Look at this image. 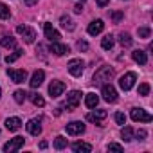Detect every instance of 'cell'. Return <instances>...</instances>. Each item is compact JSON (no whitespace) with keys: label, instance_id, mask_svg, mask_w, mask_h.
<instances>
[{"label":"cell","instance_id":"cell-1","mask_svg":"<svg viewBox=\"0 0 153 153\" xmlns=\"http://www.w3.org/2000/svg\"><path fill=\"white\" fill-rule=\"evenodd\" d=\"M112 78H114V68H110V67H101V68L94 74L92 81H94L96 85H105V83L110 81Z\"/></svg>","mask_w":153,"mask_h":153},{"label":"cell","instance_id":"cell-2","mask_svg":"<svg viewBox=\"0 0 153 153\" xmlns=\"http://www.w3.org/2000/svg\"><path fill=\"white\" fill-rule=\"evenodd\" d=\"M81 103V92H78V90H72L68 96H67V101H65V108H67V112H72V110H76L78 108V105Z\"/></svg>","mask_w":153,"mask_h":153},{"label":"cell","instance_id":"cell-3","mask_svg":"<svg viewBox=\"0 0 153 153\" xmlns=\"http://www.w3.org/2000/svg\"><path fill=\"white\" fill-rule=\"evenodd\" d=\"M135 81H137V74H135V72H126L124 76H121L119 87H121L124 92H128V90H131V87L135 85Z\"/></svg>","mask_w":153,"mask_h":153},{"label":"cell","instance_id":"cell-4","mask_svg":"<svg viewBox=\"0 0 153 153\" xmlns=\"http://www.w3.org/2000/svg\"><path fill=\"white\" fill-rule=\"evenodd\" d=\"M131 119L135 121V123H151L153 121V117H151V114H148L146 110H142V108H131Z\"/></svg>","mask_w":153,"mask_h":153},{"label":"cell","instance_id":"cell-5","mask_svg":"<svg viewBox=\"0 0 153 153\" xmlns=\"http://www.w3.org/2000/svg\"><path fill=\"white\" fill-rule=\"evenodd\" d=\"M83 67H85V63H83L81 59H78V58L70 59V61H68V65H67L68 72L74 76V78H79V76L83 74Z\"/></svg>","mask_w":153,"mask_h":153},{"label":"cell","instance_id":"cell-6","mask_svg":"<svg viewBox=\"0 0 153 153\" xmlns=\"http://www.w3.org/2000/svg\"><path fill=\"white\" fill-rule=\"evenodd\" d=\"M16 33L24 38V42H25V43H33V42H34V38H36L34 29H31L29 25H18V27H16Z\"/></svg>","mask_w":153,"mask_h":153},{"label":"cell","instance_id":"cell-7","mask_svg":"<svg viewBox=\"0 0 153 153\" xmlns=\"http://www.w3.org/2000/svg\"><path fill=\"white\" fill-rule=\"evenodd\" d=\"M101 94H103V99L106 101V103H115L117 101V90L112 87V85H103V88H101Z\"/></svg>","mask_w":153,"mask_h":153},{"label":"cell","instance_id":"cell-8","mask_svg":"<svg viewBox=\"0 0 153 153\" xmlns=\"http://www.w3.org/2000/svg\"><path fill=\"white\" fill-rule=\"evenodd\" d=\"M7 76L13 79V83H24L27 79V72L22 68V70H16V68H7Z\"/></svg>","mask_w":153,"mask_h":153},{"label":"cell","instance_id":"cell-9","mask_svg":"<svg viewBox=\"0 0 153 153\" xmlns=\"http://www.w3.org/2000/svg\"><path fill=\"white\" fill-rule=\"evenodd\" d=\"M22 146H24V137H15V139H11L9 142L4 144V151L6 153H13V151L20 149Z\"/></svg>","mask_w":153,"mask_h":153},{"label":"cell","instance_id":"cell-10","mask_svg":"<svg viewBox=\"0 0 153 153\" xmlns=\"http://www.w3.org/2000/svg\"><path fill=\"white\" fill-rule=\"evenodd\" d=\"M85 131V124L81 121H72L67 124V133L68 135H81Z\"/></svg>","mask_w":153,"mask_h":153},{"label":"cell","instance_id":"cell-11","mask_svg":"<svg viewBox=\"0 0 153 153\" xmlns=\"http://www.w3.org/2000/svg\"><path fill=\"white\" fill-rule=\"evenodd\" d=\"M43 33H45V38H47L49 42H59V38H61V34H59L51 24H43Z\"/></svg>","mask_w":153,"mask_h":153},{"label":"cell","instance_id":"cell-12","mask_svg":"<svg viewBox=\"0 0 153 153\" xmlns=\"http://www.w3.org/2000/svg\"><path fill=\"white\" fill-rule=\"evenodd\" d=\"M63 92H65V83H63V81H52V83L49 85V94H51V97H59Z\"/></svg>","mask_w":153,"mask_h":153},{"label":"cell","instance_id":"cell-13","mask_svg":"<svg viewBox=\"0 0 153 153\" xmlns=\"http://www.w3.org/2000/svg\"><path fill=\"white\" fill-rule=\"evenodd\" d=\"M106 115H108V112H106V110H96V112H90V114H87V121L99 124L103 119H106Z\"/></svg>","mask_w":153,"mask_h":153},{"label":"cell","instance_id":"cell-14","mask_svg":"<svg viewBox=\"0 0 153 153\" xmlns=\"http://www.w3.org/2000/svg\"><path fill=\"white\" fill-rule=\"evenodd\" d=\"M43 79H45V72H43V70H34L33 78H31V81H29L31 88H38V87L43 83Z\"/></svg>","mask_w":153,"mask_h":153},{"label":"cell","instance_id":"cell-15","mask_svg":"<svg viewBox=\"0 0 153 153\" xmlns=\"http://www.w3.org/2000/svg\"><path fill=\"white\" fill-rule=\"evenodd\" d=\"M103 29H105V22L97 18V20L90 22V25H88V29H87V31H88V34H90V36H96V34H99Z\"/></svg>","mask_w":153,"mask_h":153},{"label":"cell","instance_id":"cell-16","mask_svg":"<svg viewBox=\"0 0 153 153\" xmlns=\"http://www.w3.org/2000/svg\"><path fill=\"white\" fill-rule=\"evenodd\" d=\"M27 131H29L31 135L38 137V135L42 133V124H40V119H31V121L27 123Z\"/></svg>","mask_w":153,"mask_h":153},{"label":"cell","instance_id":"cell-17","mask_svg":"<svg viewBox=\"0 0 153 153\" xmlns=\"http://www.w3.org/2000/svg\"><path fill=\"white\" fill-rule=\"evenodd\" d=\"M51 52L56 54V56H63V54L68 52V47L63 45V43H59V42H52L51 43Z\"/></svg>","mask_w":153,"mask_h":153},{"label":"cell","instance_id":"cell-18","mask_svg":"<svg viewBox=\"0 0 153 153\" xmlns=\"http://www.w3.org/2000/svg\"><path fill=\"white\" fill-rule=\"evenodd\" d=\"M20 126H22V121H20L18 117H9V119H6V128H7L9 131H16V130H20Z\"/></svg>","mask_w":153,"mask_h":153},{"label":"cell","instance_id":"cell-19","mask_svg":"<svg viewBox=\"0 0 153 153\" xmlns=\"http://www.w3.org/2000/svg\"><path fill=\"white\" fill-rule=\"evenodd\" d=\"M131 58H133V61H137L139 65H146V61H148V56H146L144 51H133V52H131Z\"/></svg>","mask_w":153,"mask_h":153},{"label":"cell","instance_id":"cell-20","mask_svg":"<svg viewBox=\"0 0 153 153\" xmlns=\"http://www.w3.org/2000/svg\"><path fill=\"white\" fill-rule=\"evenodd\" d=\"M121 137H123L126 142H128V140H133V139H135V131H133V128H131V126H124V124H123Z\"/></svg>","mask_w":153,"mask_h":153},{"label":"cell","instance_id":"cell-21","mask_svg":"<svg viewBox=\"0 0 153 153\" xmlns=\"http://www.w3.org/2000/svg\"><path fill=\"white\" fill-rule=\"evenodd\" d=\"M0 45L6 47V49H15L16 47V40L13 36H2L0 38Z\"/></svg>","mask_w":153,"mask_h":153},{"label":"cell","instance_id":"cell-22","mask_svg":"<svg viewBox=\"0 0 153 153\" xmlns=\"http://www.w3.org/2000/svg\"><path fill=\"white\" fill-rule=\"evenodd\" d=\"M72 149L76 151V153H79V151H92V146L88 144V142H74L72 144Z\"/></svg>","mask_w":153,"mask_h":153},{"label":"cell","instance_id":"cell-23","mask_svg":"<svg viewBox=\"0 0 153 153\" xmlns=\"http://www.w3.org/2000/svg\"><path fill=\"white\" fill-rule=\"evenodd\" d=\"M97 103H99V97H97L96 94H92V92H90V94H87V96H85V105H87L88 108H96V106H97Z\"/></svg>","mask_w":153,"mask_h":153},{"label":"cell","instance_id":"cell-24","mask_svg":"<svg viewBox=\"0 0 153 153\" xmlns=\"http://www.w3.org/2000/svg\"><path fill=\"white\" fill-rule=\"evenodd\" d=\"M59 24H61V27H63V29H67V31H74V29H76L74 22H72L68 16H61V18H59Z\"/></svg>","mask_w":153,"mask_h":153},{"label":"cell","instance_id":"cell-25","mask_svg":"<svg viewBox=\"0 0 153 153\" xmlns=\"http://www.w3.org/2000/svg\"><path fill=\"white\" fill-rule=\"evenodd\" d=\"M114 43H115L114 36H112V34H108V36H105V38H103V42H101V47H103L105 51H110V49L114 47Z\"/></svg>","mask_w":153,"mask_h":153},{"label":"cell","instance_id":"cell-26","mask_svg":"<svg viewBox=\"0 0 153 153\" xmlns=\"http://www.w3.org/2000/svg\"><path fill=\"white\" fill-rule=\"evenodd\" d=\"M119 42H121L123 47H131V43H133V40H131V36H130L128 33H123V34L119 36Z\"/></svg>","mask_w":153,"mask_h":153},{"label":"cell","instance_id":"cell-27","mask_svg":"<svg viewBox=\"0 0 153 153\" xmlns=\"http://www.w3.org/2000/svg\"><path fill=\"white\" fill-rule=\"evenodd\" d=\"M22 54H24V51H22V49H16L13 54H9V56L6 58V63H15V61H16V59H18Z\"/></svg>","mask_w":153,"mask_h":153},{"label":"cell","instance_id":"cell-28","mask_svg":"<svg viewBox=\"0 0 153 153\" xmlns=\"http://www.w3.org/2000/svg\"><path fill=\"white\" fill-rule=\"evenodd\" d=\"M11 16V11H9V7L6 6V4H2V2H0V18H2V20H7Z\"/></svg>","mask_w":153,"mask_h":153},{"label":"cell","instance_id":"cell-29","mask_svg":"<svg viewBox=\"0 0 153 153\" xmlns=\"http://www.w3.org/2000/svg\"><path fill=\"white\" fill-rule=\"evenodd\" d=\"M65 146H67V139H65V137L59 135V137L54 139V148H56V149H63Z\"/></svg>","mask_w":153,"mask_h":153},{"label":"cell","instance_id":"cell-30","mask_svg":"<svg viewBox=\"0 0 153 153\" xmlns=\"http://www.w3.org/2000/svg\"><path fill=\"white\" fill-rule=\"evenodd\" d=\"M13 97H15V101H16V103H20V105H22V103L25 101V97H27V94H25L24 90H16V92L13 94Z\"/></svg>","mask_w":153,"mask_h":153},{"label":"cell","instance_id":"cell-31","mask_svg":"<svg viewBox=\"0 0 153 153\" xmlns=\"http://www.w3.org/2000/svg\"><path fill=\"white\" fill-rule=\"evenodd\" d=\"M31 101H33L36 106H43V105H45V99H43L40 94H31Z\"/></svg>","mask_w":153,"mask_h":153},{"label":"cell","instance_id":"cell-32","mask_svg":"<svg viewBox=\"0 0 153 153\" xmlns=\"http://www.w3.org/2000/svg\"><path fill=\"white\" fill-rule=\"evenodd\" d=\"M148 94H149V85L148 83L139 85V96H148Z\"/></svg>","mask_w":153,"mask_h":153},{"label":"cell","instance_id":"cell-33","mask_svg":"<svg viewBox=\"0 0 153 153\" xmlns=\"http://www.w3.org/2000/svg\"><path fill=\"white\" fill-rule=\"evenodd\" d=\"M149 34H151L149 27H140L139 29V38H149Z\"/></svg>","mask_w":153,"mask_h":153},{"label":"cell","instance_id":"cell-34","mask_svg":"<svg viewBox=\"0 0 153 153\" xmlns=\"http://www.w3.org/2000/svg\"><path fill=\"white\" fill-rule=\"evenodd\" d=\"M115 123H117V124H126V115H124L123 112H117V114H115Z\"/></svg>","mask_w":153,"mask_h":153},{"label":"cell","instance_id":"cell-35","mask_svg":"<svg viewBox=\"0 0 153 153\" xmlns=\"http://www.w3.org/2000/svg\"><path fill=\"white\" fill-rule=\"evenodd\" d=\"M108 151H119V153H121V151H123V146L112 142V144H108Z\"/></svg>","mask_w":153,"mask_h":153},{"label":"cell","instance_id":"cell-36","mask_svg":"<svg viewBox=\"0 0 153 153\" xmlns=\"http://www.w3.org/2000/svg\"><path fill=\"white\" fill-rule=\"evenodd\" d=\"M112 20H114V22H121V20H123V13H121V11L112 13Z\"/></svg>","mask_w":153,"mask_h":153},{"label":"cell","instance_id":"cell-37","mask_svg":"<svg viewBox=\"0 0 153 153\" xmlns=\"http://www.w3.org/2000/svg\"><path fill=\"white\" fill-rule=\"evenodd\" d=\"M78 49H79V51H87V49H88V43L79 40V42H78Z\"/></svg>","mask_w":153,"mask_h":153},{"label":"cell","instance_id":"cell-38","mask_svg":"<svg viewBox=\"0 0 153 153\" xmlns=\"http://www.w3.org/2000/svg\"><path fill=\"white\" fill-rule=\"evenodd\" d=\"M81 11H83V6H81V4H76V6H74V13H78V15H79Z\"/></svg>","mask_w":153,"mask_h":153},{"label":"cell","instance_id":"cell-39","mask_svg":"<svg viewBox=\"0 0 153 153\" xmlns=\"http://www.w3.org/2000/svg\"><path fill=\"white\" fill-rule=\"evenodd\" d=\"M135 137H137V139H140V140H142V139H144V137H146V131H144V130H140V131H139V133H135Z\"/></svg>","mask_w":153,"mask_h":153},{"label":"cell","instance_id":"cell-40","mask_svg":"<svg viewBox=\"0 0 153 153\" xmlns=\"http://www.w3.org/2000/svg\"><path fill=\"white\" fill-rule=\"evenodd\" d=\"M96 2H97V6H99V7H105V6L108 4V0H96Z\"/></svg>","mask_w":153,"mask_h":153},{"label":"cell","instance_id":"cell-41","mask_svg":"<svg viewBox=\"0 0 153 153\" xmlns=\"http://www.w3.org/2000/svg\"><path fill=\"white\" fill-rule=\"evenodd\" d=\"M36 2H38V0H25V4H27V6H34Z\"/></svg>","mask_w":153,"mask_h":153},{"label":"cell","instance_id":"cell-42","mask_svg":"<svg viewBox=\"0 0 153 153\" xmlns=\"http://www.w3.org/2000/svg\"><path fill=\"white\" fill-rule=\"evenodd\" d=\"M0 96H2V88H0Z\"/></svg>","mask_w":153,"mask_h":153},{"label":"cell","instance_id":"cell-43","mask_svg":"<svg viewBox=\"0 0 153 153\" xmlns=\"http://www.w3.org/2000/svg\"><path fill=\"white\" fill-rule=\"evenodd\" d=\"M81 2H85V0H81Z\"/></svg>","mask_w":153,"mask_h":153}]
</instances>
